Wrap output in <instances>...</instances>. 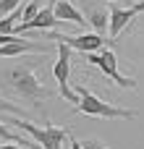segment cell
I'll use <instances>...</instances> for the list:
<instances>
[{
	"instance_id": "cell-1",
	"label": "cell",
	"mask_w": 144,
	"mask_h": 149,
	"mask_svg": "<svg viewBox=\"0 0 144 149\" xmlns=\"http://www.w3.org/2000/svg\"><path fill=\"white\" fill-rule=\"evenodd\" d=\"M39 63H45V58H42V60H34V63H16V65H10V68L5 71V79H8V84H10V89H13L16 94H21V97L34 100V102L52 97V92L45 89V86L39 84V79H37Z\"/></svg>"
},
{
	"instance_id": "cell-2",
	"label": "cell",
	"mask_w": 144,
	"mask_h": 149,
	"mask_svg": "<svg viewBox=\"0 0 144 149\" xmlns=\"http://www.w3.org/2000/svg\"><path fill=\"white\" fill-rule=\"evenodd\" d=\"M76 97H79V105L73 107V113H84V115H94V118H136V110H129V107H115L110 102H102L94 92H89L84 84L73 86Z\"/></svg>"
},
{
	"instance_id": "cell-3",
	"label": "cell",
	"mask_w": 144,
	"mask_h": 149,
	"mask_svg": "<svg viewBox=\"0 0 144 149\" xmlns=\"http://www.w3.org/2000/svg\"><path fill=\"white\" fill-rule=\"evenodd\" d=\"M8 123L10 126H16V128H21V131H26L31 139H37L42 149H63V141L71 136L66 128H58V126H52L50 120L39 128V126H34V123H29V120H21V118H8Z\"/></svg>"
},
{
	"instance_id": "cell-4",
	"label": "cell",
	"mask_w": 144,
	"mask_h": 149,
	"mask_svg": "<svg viewBox=\"0 0 144 149\" xmlns=\"http://www.w3.org/2000/svg\"><path fill=\"white\" fill-rule=\"evenodd\" d=\"M87 63H92V65H97L113 84H118L121 89H136V81L134 79H129V76H121V71H118V58H115V52L110 50V47H105V50H100V52H92V55H87Z\"/></svg>"
},
{
	"instance_id": "cell-5",
	"label": "cell",
	"mask_w": 144,
	"mask_h": 149,
	"mask_svg": "<svg viewBox=\"0 0 144 149\" xmlns=\"http://www.w3.org/2000/svg\"><path fill=\"white\" fill-rule=\"evenodd\" d=\"M55 47H58V60H55V65H52V76H55V81H58V86H60V97L76 107V105H79V97H76L73 86L68 84V76H71V55H73V52H71L66 45H60V42H55Z\"/></svg>"
},
{
	"instance_id": "cell-6",
	"label": "cell",
	"mask_w": 144,
	"mask_h": 149,
	"mask_svg": "<svg viewBox=\"0 0 144 149\" xmlns=\"http://www.w3.org/2000/svg\"><path fill=\"white\" fill-rule=\"evenodd\" d=\"M45 37H50V39L66 45L68 50H76V52H81V55H92V52H100V50L105 47V37H100V34H94V31L73 34V37H71V34H60V31H50V34H45Z\"/></svg>"
},
{
	"instance_id": "cell-7",
	"label": "cell",
	"mask_w": 144,
	"mask_h": 149,
	"mask_svg": "<svg viewBox=\"0 0 144 149\" xmlns=\"http://www.w3.org/2000/svg\"><path fill=\"white\" fill-rule=\"evenodd\" d=\"M144 10V3H136V5H131V8H110V29H108V34L115 39V37H121V31L134 21V16H139Z\"/></svg>"
},
{
	"instance_id": "cell-8",
	"label": "cell",
	"mask_w": 144,
	"mask_h": 149,
	"mask_svg": "<svg viewBox=\"0 0 144 149\" xmlns=\"http://www.w3.org/2000/svg\"><path fill=\"white\" fill-rule=\"evenodd\" d=\"M55 3V0H52ZM52 3L50 5H45V8H39V13L34 16V21H29V24H24V26H16V37H21L24 31H29V29H52L55 24H58V18H55V8H52Z\"/></svg>"
},
{
	"instance_id": "cell-9",
	"label": "cell",
	"mask_w": 144,
	"mask_h": 149,
	"mask_svg": "<svg viewBox=\"0 0 144 149\" xmlns=\"http://www.w3.org/2000/svg\"><path fill=\"white\" fill-rule=\"evenodd\" d=\"M52 8H55V18H58V21H71V24L84 26V29L89 26V24H87V16L79 13V8H76L71 0H55Z\"/></svg>"
},
{
	"instance_id": "cell-10",
	"label": "cell",
	"mask_w": 144,
	"mask_h": 149,
	"mask_svg": "<svg viewBox=\"0 0 144 149\" xmlns=\"http://www.w3.org/2000/svg\"><path fill=\"white\" fill-rule=\"evenodd\" d=\"M87 24L92 26V31H94V34L105 37V34H108V29H110V8H105V5H89Z\"/></svg>"
},
{
	"instance_id": "cell-11",
	"label": "cell",
	"mask_w": 144,
	"mask_h": 149,
	"mask_svg": "<svg viewBox=\"0 0 144 149\" xmlns=\"http://www.w3.org/2000/svg\"><path fill=\"white\" fill-rule=\"evenodd\" d=\"M31 50H42V45L29 42V39H18V42H13V45H3V47H0V58H16V55L31 52Z\"/></svg>"
},
{
	"instance_id": "cell-12",
	"label": "cell",
	"mask_w": 144,
	"mask_h": 149,
	"mask_svg": "<svg viewBox=\"0 0 144 149\" xmlns=\"http://www.w3.org/2000/svg\"><path fill=\"white\" fill-rule=\"evenodd\" d=\"M0 139H8V144H16V147H29V149H39L34 141H29V139H21V136H16L3 120H0Z\"/></svg>"
},
{
	"instance_id": "cell-13",
	"label": "cell",
	"mask_w": 144,
	"mask_h": 149,
	"mask_svg": "<svg viewBox=\"0 0 144 149\" xmlns=\"http://www.w3.org/2000/svg\"><path fill=\"white\" fill-rule=\"evenodd\" d=\"M39 13V0H31L24 10H21V24L18 26H24V24H29V21H34V16Z\"/></svg>"
},
{
	"instance_id": "cell-14",
	"label": "cell",
	"mask_w": 144,
	"mask_h": 149,
	"mask_svg": "<svg viewBox=\"0 0 144 149\" xmlns=\"http://www.w3.org/2000/svg\"><path fill=\"white\" fill-rule=\"evenodd\" d=\"M0 113H10V115H21V118H24V110H21V105H16V102L5 100L3 94H0Z\"/></svg>"
},
{
	"instance_id": "cell-15",
	"label": "cell",
	"mask_w": 144,
	"mask_h": 149,
	"mask_svg": "<svg viewBox=\"0 0 144 149\" xmlns=\"http://www.w3.org/2000/svg\"><path fill=\"white\" fill-rule=\"evenodd\" d=\"M18 5H21V0H0V13L3 16H10V13L21 10Z\"/></svg>"
},
{
	"instance_id": "cell-16",
	"label": "cell",
	"mask_w": 144,
	"mask_h": 149,
	"mask_svg": "<svg viewBox=\"0 0 144 149\" xmlns=\"http://www.w3.org/2000/svg\"><path fill=\"white\" fill-rule=\"evenodd\" d=\"M81 147H84V149H110V147H105L100 139H84V141H81Z\"/></svg>"
},
{
	"instance_id": "cell-17",
	"label": "cell",
	"mask_w": 144,
	"mask_h": 149,
	"mask_svg": "<svg viewBox=\"0 0 144 149\" xmlns=\"http://www.w3.org/2000/svg\"><path fill=\"white\" fill-rule=\"evenodd\" d=\"M68 141H71V149H84V147H81V141H79V139H68Z\"/></svg>"
},
{
	"instance_id": "cell-18",
	"label": "cell",
	"mask_w": 144,
	"mask_h": 149,
	"mask_svg": "<svg viewBox=\"0 0 144 149\" xmlns=\"http://www.w3.org/2000/svg\"><path fill=\"white\" fill-rule=\"evenodd\" d=\"M0 149H21V147H16V144H0Z\"/></svg>"
},
{
	"instance_id": "cell-19",
	"label": "cell",
	"mask_w": 144,
	"mask_h": 149,
	"mask_svg": "<svg viewBox=\"0 0 144 149\" xmlns=\"http://www.w3.org/2000/svg\"><path fill=\"white\" fill-rule=\"evenodd\" d=\"M113 3H131V0H113Z\"/></svg>"
}]
</instances>
